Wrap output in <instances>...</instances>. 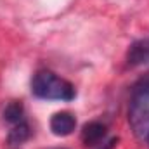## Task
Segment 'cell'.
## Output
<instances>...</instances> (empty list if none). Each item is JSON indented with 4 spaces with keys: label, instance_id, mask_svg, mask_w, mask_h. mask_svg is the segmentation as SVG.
I'll return each mask as SVG.
<instances>
[{
    "label": "cell",
    "instance_id": "6da1fadb",
    "mask_svg": "<svg viewBox=\"0 0 149 149\" xmlns=\"http://www.w3.org/2000/svg\"><path fill=\"white\" fill-rule=\"evenodd\" d=\"M31 92L40 99L49 101H73L76 92L74 87L64 78L49 70L37 71L31 80Z\"/></svg>",
    "mask_w": 149,
    "mask_h": 149
},
{
    "label": "cell",
    "instance_id": "ba28073f",
    "mask_svg": "<svg viewBox=\"0 0 149 149\" xmlns=\"http://www.w3.org/2000/svg\"><path fill=\"white\" fill-rule=\"evenodd\" d=\"M116 142H118V139H111L109 142H106V144H104V146H102L101 149H114V146H116Z\"/></svg>",
    "mask_w": 149,
    "mask_h": 149
},
{
    "label": "cell",
    "instance_id": "3957f363",
    "mask_svg": "<svg viewBox=\"0 0 149 149\" xmlns=\"http://www.w3.org/2000/svg\"><path fill=\"white\" fill-rule=\"evenodd\" d=\"M76 127V118L70 111H59L50 118V130L54 135L66 137L70 135Z\"/></svg>",
    "mask_w": 149,
    "mask_h": 149
},
{
    "label": "cell",
    "instance_id": "277c9868",
    "mask_svg": "<svg viewBox=\"0 0 149 149\" xmlns=\"http://www.w3.org/2000/svg\"><path fill=\"white\" fill-rule=\"evenodd\" d=\"M127 61L130 66H146L149 64V37L134 42L127 52Z\"/></svg>",
    "mask_w": 149,
    "mask_h": 149
},
{
    "label": "cell",
    "instance_id": "7a4b0ae2",
    "mask_svg": "<svg viewBox=\"0 0 149 149\" xmlns=\"http://www.w3.org/2000/svg\"><path fill=\"white\" fill-rule=\"evenodd\" d=\"M128 121L137 137H148L149 134V76L142 78L132 90Z\"/></svg>",
    "mask_w": 149,
    "mask_h": 149
},
{
    "label": "cell",
    "instance_id": "52a82bcc",
    "mask_svg": "<svg viewBox=\"0 0 149 149\" xmlns=\"http://www.w3.org/2000/svg\"><path fill=\"white\" fill-rule=\"evenodd\" d=\"M3 120L10 125H16V123H21L24 121V109H23V104L17 102V101H12L5 106L3 109Z\"/></svg>",
    "mask_w": 149,
    "mask_h": 149
},
{
    "label": "cell",
    "instance_id": "8992f818",
    "mask_svg": "<svg viewBox=\"0 0 149 149\" xmlns=\"http://www.w3.org/2000/svg\"><path fill=\"white\" fill-rule=\"evenodd\" d=\"M28 137H30V127L26 121H21V123L12 125L9 135H7V144L16 148V146H21L23 142H26Z\"/></svg>",
    "mask_w": 149,
    "mask_h": 149
},
{
    "label": "cell",
    "instance_id": "9c48e42d",
    "mask_svg": "<svg viewBox=\"0 0 149 149\" xmlns=\"http://www.w3.org/2000/svg\"><path fill=\"white\" fill-rule=\"evenodd\" d=\"M146 139H148V144H149V134H148V137H146Z\"/></svg>",
    "mask_w": 149,
    "mask_h": 149
},
{
    "label": "cell",
    "instance_id": "5b68a950",
    "mask_svg": "<svg viewBox=\"0 0 149 149\" xmlns=\"http://www.w3.org/2000/svg\"><path fill=\"white\" fill-rule=\"evenodd\" d=\"M104 135H106V127L101 121H90L81 130V141L85 142V146H97V144H101Z\"/></svg>",
    "mask_w": 149,
    "mask_h": 149
}]
</instances>
